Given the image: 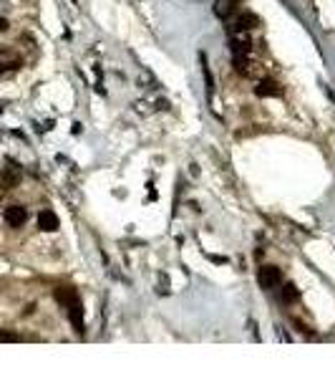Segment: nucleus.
<instances>
[{
    "label": "nucleus",
    "mask_w": 335,
    "mask_h": 379,
    "mask_svg": "<svg viewBox=\"0 0 335 379\" xmlns=\"http://www.w3.org/2000/svg\"><path fill=\"white\" fill-rule=\"evenodd\" d=\"M18 339H20V336H15V334H8V331L3 334V341H18Z\"/></svg>",
    "instance_id": "12"
},
{
    "label": "nucleus",
    "mask_w": 335,
    "mask_h": 379,
    "mask_svg": "<svg viewBox=\"0 0 335 379\" xmlns=\"http://www.w3.org/2000/svg\"><path fill=\"white\" fill-rule=\"evenodd\" d=\"M53 296H56V301L63 303L66 308L81 301V299H78V291H76V288H71V286H58V288L53 291Z\"/></svg>",
    "instance_id": "3"
},
{
    "label": "nucleus",
    "mask_w": 335,
    "mask_h": 379,
    "mask_svg": "<svg viewBox=\"0 0 335 379\" xmlns=\"http://www.w3.org/2000/svg\"><path fill=\"white\" fill-rule=\"evenodd\" d=\"M257 283H260V288H277L280 283H282V273H280V268H275V266H262L260 271H257Z\"/></svg>",
    "instance_id": "1"
},
{
    "label": "nucleus",
    "mask_w": 335,
    "mask_h": 379,
    "mask_svg": "<svg viewBox=\"0 0 335 379\" xmlns=\"http://www.w3.org/2000/svg\"><path fill=\"white\" fill-rule=\"evenodd\" d=\"M207 258H209L212 263H217V266H224V263H227V258H224V255H207Z\"/></svg>",
    "instance_id": "11"
},
{
    "label": "nucleus",
    "mask_w": 335,
    "mask_h": 379,
    "mask_svg": "<svg viewBox=\"0 0 335 379\" xmlns=\"http://www.w3.org/2000/svg\"><path fill=\"white\" fill-rule=\"evenodd\" d=\"M202 74H204V81H207V96H212L214 94V78L209 74V69H207V56L202 53Z\"/></svg>",
    "instance_id": "9"
},
{
    "label": "nucleus",
    "mask_w": 335,
    "mask_h": 379,
    "mask_svg": "<svg viewBox=\"0 0 335 379\" xmlns=\"http://www.w3.org/2000/svg\"><path fill=\"white\" fill-rule=\"evenodd\" d=\"M297 299H300V291L295 288V283H285L280 288V301L282 303H295Z\"/></svg>",
    "instance_id": "8"
},
{
    "label": "nucleus",
    "mask_w": 335,
    "mask_h": 379,
    "mask_svg": "<svg viewBox=\"0 0 335 379\" xmlns=\"http://www.w3.org/2000/svg\"><path fill=\"white\" fill-rule=\"evenodd\" d=\"M3 220L10 227H20V225H25V220H28V210L23 205H8L3 210Z\"/></svg>",
    "instance_id": "2"
},
{
    "label": "nucleus",
    "mask_w": 335,
    "mask_h": 379,
    "mask_svg": "<svg viewBox=\"0 0 335 379\" xmlns=\"http://www.w3.org/2000/svg\"><path fill=\"white\" fill-rule=\"evenodd\" d=\"M255 94H257V96H280V94H282V89H280L275 81L262 78V81L255 86Z\"/></svg>",
    "instance_id": "6"
},
{
    "label": "nucleus",
    "mask_w": 335,
    "mask_h": 379,
    "mask_svg": "<svg viewBox=\"0 0 335 379\" xmlns=\"http://www.w3.org/2000/svg\"><path fill=\"white\" fill-rule=\"evenodd\" d=\"M38 227L43 230V232H53V230H58V215L53 213V210H41V215H38Z\"/></svg>",
    "instance_id": "4"
},
{
    "label": "nucleus",
    "mask_w": 335,
    "mask_h": 379,
    "mask_svg": "<svg viewBox=\"0 0 335 379\" xmlns=\"http://www.w3.org/2000/svg\"><path fill=\"white\" fill-rule=\"evenodd\" d=\"M68 318H71L73 329H76L78 334H83V308H81V301L68 306Z\"/></svg>",
    "instance_id": "7"
},
{
    "label": "nucleus",
    "mask_w": 335,
    "mask_h": 379,
    "mask_svg": "<svg viewBox=\"0 0 335 379\" xmlns=\"http://www.w3.org/2000/svg\"><path fill=\"white\" fill-rule=\"evenodd\" d=\"M260 25V18L255 15V13H242V15H237V20H234V28L237 31H252V28H257Z\"/></svg>",
    "instance_id": "5"
},
{
    "label": "nucleus",
    "mask_w": 335,
    "mask_h": 379,
    "mask_svg": "<svg viewBox=\"0 0 335 379\" xmlns=\"http://www.w3.org/2000/svg\"><path fill=\"white\" fill-rule=\"evenodd\" d=\"M234 3H237V0H234Z\"/></svg>",
    "instance_id": "15"
},
{
    "label": "nucleus",
    "mask_w": 335,
    "mask_h": 379,
    "mask_svg": "<svg viewBox=\"0 0 335 379\" xmlns=\"http://www.w3.org/2000/svg\"><path fill=\"white\" fill-rule=\"evenodd\" d=\"M156 291H159V294H164V296L169 294V278H166V276H161V278H159V288H156Z\"/></svg>",
    "instance_id": "10"
},
{
    "label": "nucleus",
    "mask_w": 335,
    "mask_h": 379,
    "mask_svg": "<svg viewBox=\"0 0 335 379\" xmlns=\"http://www.w3.org/2000/svg\"><path fill=\"white\" fill-rule=\"evenodd\" d=\"M156 106H159V109H169V101H166V99H159Z\"/></svg>",
    "instance_id": "13"
},
{
    "label": "nucleus",
    "mask_w": 335,
    "mask_h": 379,
    "mask_svg": "<svg viewBox=\"0 0 335 379\" xmlns=\"http://www.w3.org/2000/svg\"><path fill=\"white\" fill-rule=\"evenodd\" d=\"M81 129H83V127H81V122H76V124H73V129H71V132H73V134H81Z\"/></svg>",
    "instance_id": "14"
}]
</instances>
